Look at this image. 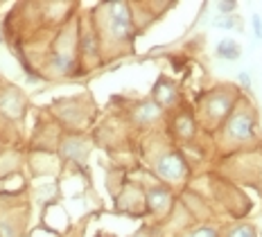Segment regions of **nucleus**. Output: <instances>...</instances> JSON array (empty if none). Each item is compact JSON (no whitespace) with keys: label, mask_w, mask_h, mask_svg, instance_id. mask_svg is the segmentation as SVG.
Returning a JSON list of instances; mask_svg holds the SVG:
<instances>
[{"label":"nucleus","mask_w":262,"mask_h":237,"mask_svg":"<svg viewBox=\"0 0 262 237\" xmlns=\"http://www.w3.org/2000/svg\"><path fill=\"white\" fill-rule=\"evenodd\" d=\"M253 30H255V36L262 38V20L258 14H253Z\"/></svg>","instance_id":"nucleus-12"},{"label":"nucleus","mask_w":262,"mask_h":237,"mask_svg":"<svg viewBox=\"0 0 262 237\" xmlns=\"http://www.w3.org/2000/svg\"><path fill=\"white\" fill-rule=\"evenodd\" d=\"M217 54H220L222 59H228V61H235L239 57V48L235 41H231V38H224V41L217 46Z\"/></svg>","instance_id":"nucleus-7"},{"label":"nucleus","mask_w":262,"mask_h":237,"mask_svg":"<svg viewBox=\"0 0 262 237\" xmlns=\"http://www.w3.org/2000/svg\"><path fill=\"white\" fill-rule=\"evenodd\" d=\"M158 174L167 181H179L185 174V163L179 154H167L158 161Z\"/></svg>","instance_id":"nucleus-2"},{"label":"nucleus","mask_w":262,"mask_h":237,"mask_svg":"<svg viewBox=\"0 0 262 237\" xmlns=\"http://www.w3.org/2000/svg\"><path fill=\"white\" fill-rule=\"evenodd\" d=\"M239 81H242V84L247 86V88H249V84H251V81H249V75H247V73H239Z\"/></svg>","instance_id":"nucleus-15"},{"label":"nucleus","mask_w":262,"mask_h":237,"mask_svg":"<svg viewBox=\"0 0 262 237\" xmlns=\"http://www.w3.org/2000/svg\"><path fill=\"white\" fill-rule=\"evenodd\" d=\"M228 237H255V235H253V230H251L249 226H239V228H235Z\"/></svg>","instance_id":"nucleus-10"},{"label":"nucleus","mask_w":262,"mask_h":237,"mask_svg":"<svg viewBox=\"0 0 262 237\" xmlns=\"http://www.w3.org/2000/svg\"><path fill=\"white\" fill-rule=\"evenodd\" d=\"M154 97H156V106H167V104H172L177 100V88L172 84H167V81H158L156 91H154Z\"/></svg>","instance_id":"nucleus-6"},{"label":"nucleus","mask_w":262,"mask_h":237,"mask_svg":"<svg viewBox=\"0 0 262 237\" xmlns=\"http://www.w3.org/2000/svg\"><path fill=\"white\" fill-rule=\"evenodd\" d=\"M190 237H217V233H215V228H199Z\"/></svg>","instance_id":"nucleus-11"},{"label":"nucleus","mask_w":262,"mask_h":237,"mask_svg":"<svg viewBox=\"0 0 262 237\" xmlns=\"http://www.w3.org/2000/svg\"><path fill=\"white\" fill-rule=\"evenodd\" d=\"M158 115V106L156 104H143V106H140V111L136 113V118L140 120V122H149V120H154Z\"/></svg>","instance_id":"nucleus-8"},{"label":"nucleus","mask_w":262,"mask_h":237,"mask_svg":"<svg viewBox=\"0 0 262 237\" xmlns=\"http://www.w3.org/2000/svg\"><path fill=\"white\" fill-rule=\"evenodd\" d=\"M147 206L154 212L165 210V208L170 206V192H167L165 187H154V190L147 195Z\"/></svg>","instance_id":"nucleus-5"},{"label":"nucleus","mask_w":262,"mask_h":237,"mask_svg":"<svg viewBox=\"0 0 262 237\" xmlns=\"http://www.w3.org/2000/svg\"><path fill=\"white\" fill-rule=\"evenodd\" d=\"M217 7H220L222 12H233V9H235L237 5H235V3H220V5H217Z\"/></svg>","instance_id":"nucleus-13"},{"label":"nucleus","mask_w":262,"mask_h":237,"mask_svg":"<svg viewBox=\"0 0 262 237\" xmlns=\"http://www.w3.org/2000/svg\"><path fill=\"white\" fill-rule=\"evenodd\" d=\"M136 237H145V235H136Z\"/></svg>","instance_id":"nucleus-16"},{"label":"nucleus","mask_w":262,"mask_h":237,"mask_svg":"<svg viewBox=\"0 0 262 237\" xmlns=\"http://www.w3.org/2000/svg\"><path fill=\"white\" fill-rule=\"evenodd\" d=\"M0 111L9 118H18L23 113V104H20V95H16L14 91H7L0 97Z\"/></svg>","instance_id":"nucleus-4"},{"label":"nucleus","mask_w":262,"mask_h":237,"mask_svg":"<svg viewBox=\"0 0 262 237\" xmlns=\"http://www.w3.org/2000/svg\"><path fill=\"white\" fill-rule=\"evenodd\" d=\"M108 12H111V34L116 38H127L131 36V14L129 7L124 3H111L108 5Z\"/></svg>","instance_id":"nucleus-1"},{"label":"nucleus","mask_w":262,"mask_h":237,"mask_svg":"<svg viewBox=\"0 0 262 237\" xmlns=\"http://www.w3.org/2000/svg\"><path fill=\"white\" fill-rule=\"evenodd\" d=\"M228 134L233 138H237V140L251 138V134H253V120H251L247 113L235 115V118L231 120V124H228Z\"/></svg>","instance_id":"nucleus-3"},{"label":"nucleus","mask_w":262,"mask_h":237,"mask_svg":"<svg viewBox=\"0 0 262 237\" xmlns=\"http://www.w3.org/2000/svg\"><path fill=\"white\" fill-rule=\"evenodd\" d=\"M177 124H179V131H181V136H183V138L192 136L194 126H192V120H190L188 115H183V118H179V120H177Z\"/></svg>","instance_id":"nucleus-9"},{"label":"nucleus","mask_w":262,"mask_h":237,"mask_svg":"<svg viewBox=\"0 0 262 237\" xmlns=\"http://www.w3.org/2000/svg\"><path fill=\"white\" fill-rule=\"evenodd\" d=\"M215 25L217 27H233V25H235V20H233V18H224V20H215Z\"/></svg>","instance_id":"nucleus-14"}]
</instances>
